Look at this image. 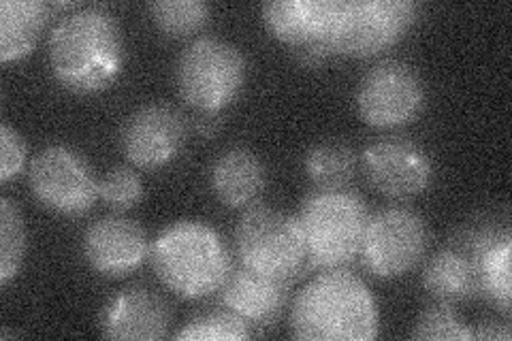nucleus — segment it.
<instances>
[{
    "label": "nucleus",
    "instance_id": "nucleus-7",
    "mask_svg": "<svg viewBox=\"0 0 512 341\" xmlns=\"http://www.w3.org/2000/svg\"><path fill=\"white\" fill-rule=\"evenodd\" d=\"M237 256L244 267L293 282L308 265L297 220L265 205L248 207L235 229Z\"/></svg>",
    "mask_w": 512,
    "mask_h": 341
},
{
    "label": "nucleus",
    "instance_id": "nucleus-17",
    "mask_svg": "<svg viewBox=\"0 0 512 341\" xmlns=\"http://www.w3.org/2000/svg\"><path fill=\"white\" fill-rule=\"evenodd\" d=\"M288 280L271 278V275L237 267L229 273L227 282L220 288V299L229 312L237 314L244 322L265 327L274 322L288 299Z\"/></svg>",
    "mask_w": 512,
    "mask_h": 341
},
{
    "label": "nucleus",
    "instance_id": "nucleus-13",
    "mask_svg": "<svg viewBox=\"0 0 512 341\" xmlns=\"http://www.w3.org/2000/svg\"><path fill=\"white\" fill-rule=\"evenodd\" d=\"M186 141V124L169 105H143L126 120L122 131L124 156L139 169H160L178 158Z\"/></svg>",
    "mask_w": 512,
    "mask_h": 341
},
{
    "label": "nucleus",
    "instance_id": "nucleus-6",
    "mask_svg": "<svg viewBox=\"0 0 512 341\" xmlns=\"http://www.w3.org/2000/svg\"><path fill=\"white\" fill-rule=\"evenodd\" d=\"M412 0H340L327 52L372 58L387 52L419 18Z\"/></svg>",
    "mask_w": 512,
    "mask_h": 341
},
{
    "label": "nucleus",
    "instance_id": "nucleus-12",
    "mask_svg": "<svg viewBox=\"0 0 512 341\" xmlns=\"http://www.w3.org/2000/svg\"><path fill=\"white\" fill-rule=\"evenodd\" d=\"M338 7L340 0H271L263 5V20L271 35L299 47L303 60L316 64L329 56Z\"/></svg>",
    "mask_w": 512,
    "mask_h": 341
},
{
    "label": "nucleus",
    "instance_id": "nucleus-2",
    "mask_svg": "<svg viewBox=\"0 0 512 341\" xmlns=\"http://www.w3.org/2000/svg\"><path fill=\"white\" fill-rule=\"evenodd\" d=\"M378 305L359 275L325 269L293 301V337L308 341H370L378 335Z\"/></svg>",
    "mask_w": 512,
    "mask_h": 341
},
{
    "label": "nucleus",
    "instance_id": "nucleus-18",
    "mask_svg": "<svg viewBox=\"0 0 512 341\" xmlns=\"http://www.w3.org/2000/svg\"><path fill=\"white\" fill-rule=\"evenodd\" d=\"M212 190L220 203L233 209L252 207L265 190L263 160L248 148L222 152L212 167Z\"/></svg>",
    "mask_w": 512,
    "mask_h": 341
},
{
    "label": "nucleus",
    "instance_id": "nucleus-9",
    "mask_svg": "<svg viewBox=\"0 0 512 341\" xmlns=\"http://www.w3.org/2000/svg\"><path fill=\"white\" fill-rule=\"evenodd\" d=\"M28 186L32 197L60 216H84L99 197V182L86 158L64 145H52L35 156Z\"/></svg>",
    "mask_w": 512,
    "mask_h": 341
},
{
    "label": "nucleus",
    "instance_id": "nucleus-5",
    "mask_svg": "<svg viewBox=\"0 0 512 341\" xmlns=\"http://www.w3.org/2000/svg\"><path fill=\"white\" fill-rule=\"evenodd\" d=\"M246 58L229 41L203 37L186 45L178 62V88L186 105L201 113L227 109L244 88Z\"/></svg>",
    "mask_w": 512,
    "mask_h": 341
},
{
    "label": "nucleus",
    "instance_id": "nucleus-8",
    "mask_svg": "<svg viewBox=\"0 0 512 341\" xmlns=\"http://www.w3.org/2000/svg\"><path fill=\"white\" fill-rule=\"evenodd\" d=\"M429 248L425 220L408 207H387L367 222L361 261L376 278H402L419 265Z\"/></svg>",
    "mask_w": 512,
    "mask_h": 341
},
{
    "label": "nucleus",
    "instance_id": "nucleus-26",
    "mask_svg": "<svg viewBox=\"0 0 512 341\" xmlns=\"http://www.w3.org/2000/svg\"><path fill=\"white\" fill-rule=\"evenodd\" d=\"M99 197L118 211L131 209L143 197L141 177L128 167H114L99 182Z\"/></svg>",
    "mask_w": 512,
    "mask_h": 341
},
{
    "label": "nucleus",
    "instance_id": "nucleus-14",
    "mask_svg": "<svg viewBox=\"0 0 512 341\" xmlns=\"http://www.w3.org/2000/svg\"><path fill=\"white\" fill-rule=\"evenodd\" d=\"M451 246H457L472 256L478 271L480 297H487L508 318L512 307V235L508 226L493 222L468 226L451 241Z\"/></svg>",
    "mask_w": 512,
    "mask_h": 341
},
{
    "label": "nucleus",
    "instance_id": "nucleus-27",
    "mask_svg": "<svg viewBox=\"0 0 512 341\" xmlns=\"http://www.w3.org/2000/svg\"><path fill=\"white\" fill-rule=\"evenodd\" d=\"M24 160L26 143L22 135L9 124H3V128H0V180H13V177L22 171Z\"/></svg>",
    "mask_w": 512,
    "mask_h": 341
},
{
    "label": "nucleus",
    "instance_id": "nucleus-1",
    "mask_svg": "<svg viewBox=\"0 0 512 341\" xmlns=\"http://www.w3.org/2000/svg\"><path fill=\"white\" fill-rule=\"evenodd\" d=\"M50 69L60 86L77 94L109 88L124 62L122 30L114 13L84 7L62 18L50 37Z\"/></svg>",
    "mask_w": 512,
    "mask_h": 341
},
{
    "label": "nucleus",
    "instance_id": "nucleus-4",
    "mask_svg": "<svg viewBox=\"0 0 512 341\" xmlns=\"http://www.w3.org/2000/svg\"><path fill=\"white\" fill-rule=\"evenodd\" d=\"M295 220L308 265L323 271L344 269L361 254L370 211L357 192L314 190L303 199Z\"/></svg>",
    "mask_w": 512,
    "mask_h": 341
},
{
    "label": "nucleus",
    "instance_id": "nucleus-3",
    "mask_svg": "<svg viewBox=\"0 0 512 341\" xmlns=\"http://www.w3.org/2000/svg\"><path fill=\"white\" fill-rule=\"evenodd\" d=\"M150 258L158 280L190 301L214 295L233 271L227 243L210 224L197 220L167 226L154 239Z\"/></svg>",
    "mask_w": 512,
    "mask_h": 341
},
{
    "label": "nucleus",
    "instance_id": "nucleus-11",
    "mask_svg": "<svg viewBox=\"0 0 512 341\" xmlns=\"http://www.w3.org/2000/svg\"><path fill=\"white\" fill-rule=\"evenodd\" d=\"M363 171L370 184L395 201L414 199L434 180V162L425 148L406 137H387L363 152Z\"/></svg>",
    "mask_w": 512,
    "mask_h": 341
},
{
    "label": "nucleus",
    "instance_id": "nucleus-21",
    "mask_svg": "<svg viewBox=\"0 0 512 341\" xmlns=\"http://www.w3.org/2000/svg\"><path fill=\"white\" fill-rule=\"evenodd\" d=\"M359 158L350 145L342 141H323L308 152L306 175L316 190H344L357 173Z\"/></svg>",
    "mask_w": 512,
    "mask_h": 341
},
{
    "label": "nucleus",
    "instance_id": "nucleus-20",
    "mask_svg": "<svg viewBox=\"0 0 512 341\" xmlns=\"http://www.w3.org/2000/svg\"><path fill=\"white\" fill-rule=\"evenodd\" d=\"M50 22V5L41 0H3L0 3V60L24 58Z\"/></svg>",
    "mask_w": 512,
    "mask_h": 341
},
{
    "label": "nucleus",
    "instance_id": "nucleus-25",
    "mask_svg": "<svg viewBox=\"0 0 512 341\" xmlns=\"http://www.w3.org/2000/svg\"><path fill=\"white\" fill-rule=\"evenodd\" d=\"M414 339L423 341H468L474 331L463 322L448 303L431 305L419 316L412 331Z\"/></svg>",
    "mask_w": 512,
    "mask_h": 341
},
{
    "label": "nucleus",
    "instance_id": "nucleus-15",
    "mask_svg": "<svg viewBox=\"0 0 512 341\" xmlns=\"http://www.w3.org/2000/svg\"><path fill=\"white\" fill-rule=\"evenodd\" d=\"M82 250L96 273L122 278L143 265L152 246L141 224L131 218L107 216L88 226Z\"/></svg>",
    "mask_w": 512,
    "mask_h": 341
},
{
    "label": "nucleus",
    "instance_id": "nucleus-10",
    "mask_svg": "<svg viewBox=\"0 0 512 341\" xmlns=\"http://www.w3.org/2000/svg\"><path fill=\"white\" fill-rule=\"evenodd\" d=\"M425 107L421 75L402 60H384L365 73L357 90V109L365 124L380 131L406 126Z\"/></svg>",
    "mask_w": 512,
    "mask_h": 341
},
{
    "label": "nucleus",
    "instance_id": "nucleus-19",
    "mask_svg": "<svg viewBox=\"0 0 512 341\" xmlns=\"http://www.w3.org/2000/svg\"><path fill=\"white\" fill-rule=\"evenodd\" d=\"M423 286L440 303H461L480 295L478 271L468 252L457 246L440 250L423 269Z\"/></svg>",
    "mask_w": 512,
    "mask_h": 341
},
{
    "label": "nucleus",
    "instance_id": "nucleus-23",
    "mask_svg": "<svg viewBox=\"0 0 512 341\" xmlns=\"http://www.w3.org/2000/svg\"><path fill=\"white\" fill-rule=\"evenodd\" d=\"M26 252V229L18 205L11 199L0 203V284L7 286L18 275Z\"/></svg>",
    "mask_w": 512,
    "mask_h": 341
},
{
    "label": "nucleus",
    "instance_id": "nucleus-24",
    "mask_svg": "<svg viewBox=\"0 0 512 341\" xmlns=\"http://www.w3.org/2000/svg\"><path fill=\"white\" fill-rule=\"evenodd\" d=\"M250 337L248 322H244L237 314L229 310H218V312H205L195 318H190L182 331L175 335L180 341H242Z\"/></svg>",
    "mask_w": 512,
    "mask_h": 341
},
{
    "label": "nucleus",
    "instance_id": "nucleus-28",
    "mask_svg": "<svg viewBox=\"0 0 512 341\" xmlns=\"http://www.w3.org/2000/svg\"><path fill=\"white\" fill-rule=\"evenodd\" d=\"M502 339L508 341L510 339V327L508 324H500V322H485L483 327H478V331H474V339Z\"/></svg>",
    "mask_w": 512,
    "mask_h": 341
},
{
    "label": "nucleus",
    "instance_id": "nucleus-16",
    "mask_svg": "<svg viewBox=\"0 0 512 341\" xmlns=\"http://www.w3.org/2000/svg\"><path fill=\"white\" fill-rule=\"evenodd\" d=\"M169 327L167 301L146 286L118 292L101 314V331L107 339H165Z\"/></svg>",
    "mask_w": 512,
    "mask_h": 341
},
{
    "label": "nucleus",
    "instance_id": "nucleus-22",
    "mask_svg": "<svg viewBox=\"0 0 512 341\" xmlns=\"http://www.w3.org/2000/svg\"><path fill=\"white\" fill-rule=\"evenodd\" d=\"M148 11L158 30L175 39L195 35L212 18V9L203 0H158L148 5Z\"/></svg>",
    "mask_w": 512,
    "mask_h": 341
}]
</instances>
